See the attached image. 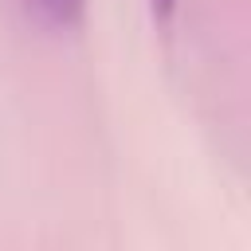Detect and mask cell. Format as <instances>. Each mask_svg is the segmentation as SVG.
Here are the masks:
<instances>
[{"label": "cell", "instance_id": "6da1fadb", "mask_svg": "<svg viewBox=\"0 0 251 251\" xmlns=\"http://www.w3.org/2000/svg\"><path fill=\"white\" fill-rule=\"evenodd\" d=\"M35 12H39V20H47L51 27H75L78 20H82V8H86V0H27Z\"/></svg>", "mask_w": 251, "mask_h": 251}, {"label": "cell", "instance_id": "7a4b0ae2", "mask_svg": "<svg viewBox=\"0 0 251 251\" xmlns=\"http://www.w3.org/2000/svg\"><path fill=\"white\" fill-rule=\"evenodd\" d=\"M173 4H176V0H153V16H157V20H169V16H173Z\"/></svg>", "mask_w": 251, "mask_h": 251}]
</instances>
